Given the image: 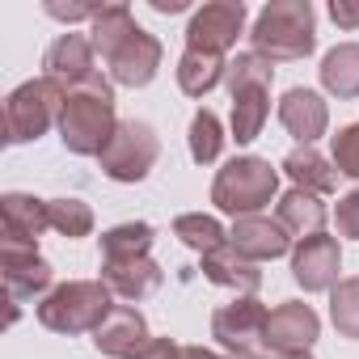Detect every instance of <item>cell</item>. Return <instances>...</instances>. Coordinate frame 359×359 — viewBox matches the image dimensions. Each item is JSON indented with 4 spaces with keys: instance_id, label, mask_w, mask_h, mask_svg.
Returning <instances> with one entry per match:
<instances>
[{
    "instance_id": "5bb4252c",
    "label": "cell",
    "mask_w": 359,
    "mask_h": 359,
    "mask_svg": "<svg viewBox=\"0 0 359 359\" xmlns=\"http://www.w3.org/2000/svg\"><path fill=\"white\" fill-rule=\"evenodd\" d=\"M0 275H5V292L13 304L43 300L55 287V271L39 250H9L0 245Z\"/></svg>"
},
{
    "instance_id": "f1b7e54d",
    "label": "cell",
    "mask_w": 359,
    "mask_h": 359,
    "mask_svg": "<svg viewBox=\"0 0 359 359\" xmlns=\"http://www.w3.org/2000/svg\"><path fill=\"white\" fill-rule=\"evenodd\" d=\"M51 229L60 233V237H68V241H76V237H89L93 233V208L85 203V199H51Z\"/></svg>"
},
{
    "instance_id": "d590c367",
    "label": "cell",
    "mask_w": 359,
    "mask_h": 359,
    "mask_svg": "<svg viewBox=\"0 0 359 359\" xmlns=\"http://www.w3.org/2000/svg\"><path fill=\"white\" fill-rule=\"evenodd\" d=\"M152 9L156 13H187L191 5H187V0H152Z\"/></svg>"
},
{
    "instance_id": "7a4b0ae2",
    "label": "cell",
    "mask_w": 359,
    "mask_h": 359,
    "mask_svg": "<svg viewBox=\"0 0 359 359\" xmlns=\"http://www.w3.org/2000/svg\"><path fill=\"white\" fill-rule=\"evenodd\" d=\"M118 123L123 118L114 114V81L97 72L93 81L68 93L64 114H60V140L72 156H102Z\"/></svg>"
},
{
    "instance_id": "e575fe53",
    "label": "cell",
    "mask_w": 359,
    "mask_h": 359,
    "mask_svg": "<svg viewBox=\"0 0 359 359\" xmlns=\"http://www.w3.org/2000/svg\"><path fill=\"white\" fill-rule=\"evenodd\" d=\"M173 359H224V355H216V351H208V346H177Z\"/></svg>"
},
{
    "instance_id": "8992f818",
    "label": "cell",
    "mask_w": 359,
    "mask_h": 359,
    "mask_svg": "<svg viewBox=\"0 0 359 359\" xmlns=\"http://www.w3.org/2000/svg\"><path fill=\"white\" fill-rule=\"evenodd\" d=\"M279 199V169L266 156H233L212 182V203L241 220V216H262Z\"/></svg>"
},
{
    "instance_id": "8fae6325",
    "label": "cell",
    "mask_w": 359,
    "mask_h": 359,
    "mask_svg": "<svg viewBox=\"0 0 359 359\" xmlns=\"http://www.w3.org/2000/svg\"><path fill=\"white\" fill-rule=\"evenodd\" d=\"M0 245L9 250H39V237L51 229V199L9 191L0 199Z\"/></svg>"
},
{
    "instance_id": "d6986e66",
    "label": "cell",
    "mask_w": 359,
    "mask_h": 359,
    "mask_svg": "<svg viewBox=\"0 0 359 359\" xmlns=\"http://www.w3.org/2000/svg\"><path fill=\"white\" fill-rule=\"evenodd\" d=\"M106 287H110V296H118V300H144V296H152L161 283H165V271H161V262L148 254V258H123V262H102V275H97Z\"/></svg>"
},
{
    "instance_id": "44dd1931",
    "label": "cell",
    "mask_w": 359,
    "mask_h": 359,
    "mask_svg": "<svg viewBox=\"0 0 359 359\" xmlns=\"http://www.w3.org/2000/svg\"><path fill=\"white\" fill-rule=\"evenodd\" d=\"M287 177H292V187L296 191H309V195H334L338 191V169L330 156H321L313 144H296L283 165H279Z\"/></svg>"
},
{
    "instance_id": "277c9868",
    "label": "cell",
    "mask_w": 359,
    "mask_h": 359,
    "mask_svg": "<svg viewBox=\"0 0 359 359\" xmlns=\"http://www.w3.org/2000/svg\"><path fill=\"white\" fill-rule=\"evenodd\" d=\"M271 81H275V64L262 60L258 51H237V60H229V93H233V140L237 144H254L271 118Z\"/></svg>"
},
{
    "instance_id": "6da1fadb",
    "label": "cell",
    "mask_w": 359,
    "mask_h": 359,
    "mask_svg": "<svg viewBox=\"0 0 359 359\" xmlns=\"http://www.w3.org/2000/svg\"><path fill=\"white\" fill-rule=\"evenodd\" d=\"M89 39H93V51L102 55V64L110 68V81L114 85H127V89H144L156 81L161 72V60H165V47L156 34H148L127 5H106V13L89 26Z\"/></svg>"
},
{
    "instance_id": "30bf717a",
    "label": "cell",
    "mask_w": 359,
    "mask_h": 359,
    "mask_svg": "<svg viewBox=\"0 0 359 359\" xmlns=\"http://www.w3.org/2000/svg\"><path fill=\"white\" fill-rule=\"evenodd\" d=\"M245 5L241 0H212V5L195 9L187 22V51L203 55H229L237 39L245 34Z\"/></svg>"
},
{
    "instance_id": "83f0119b",
    "label": "cell",
    "mask_w": 359,
    "mask_h": 359,
    "mask_svg": "<svg viewBox=\"0 0 359 359\" xmlns=\"http://www.w3.org/2000/svg\"><path fill=\"white\" fill-rule=\"evenodd\" d=\"M330 321L342 338L359 342V275L338 279V287L330 292Z\"/></svg>"
},
{
    "instance_id": "ffe728a7",
    "label": "cell",
    "mask_w": 359,
    "mask_h": 359,
    "mask_svg": "<svg viewBox=\"0 0 359 359\" xmlns=\"http://www.w3.org/2000/svg\"><path fill=\"white\" fill-rule=\"evenodd\" d=\"M199 271H203L208 283L229 287V292H237V296H258V287H262V271H258V262L241 258L233 245H220V250L203 254Z\"/></svg>"
},
{
    "instance_id": "ba28073f",
    "label": "cell",
    "mask_w": 359,
    "mask_h": 359,
    "mask_svg": "<svg viewBox=\"0 0 359 359\" xmlns=\"http://www.w3.org/2000/svg\"><path fill=\"white\" fill-rule=\"evenodd\" d=\"M156 156H161V135L152 131V123L123 118L118 131H114V140L106 144V152L97 161H102V173L110 177V182L135 187V182H144V177L152 173Z\"/></svg>"
},
{
    "instance_id": "9c48e42d",
    "label": "cell",
    "mask_w": 359,
    "mask_h": 359,
    "mask_svg": "<svg viewBox=\"0 0 359 359\" xmlns=\"http://www.w3.org/2000/svg\"><path fill=\"white\" fill-rule=\"evenodd\" d=\"M266 321H271V309L258 296H237L212 313V338L229 355L266 351Z\"/></svg>"
},
{
    "instance_id": "4316f807",
    "label": "cell",
    "mask_w": 359,
    "mask_h": 359,
    "mask_svg": "<svg viewBox=\"0 0 359 359\" xmlns=\"http://www.w3.org/2000/svg\"><path fill=\"white\" fill-rule=\"evenodd\" d=\"M224 123H220V114L216 110H195V118H191V135H187V144H191V156L199 161V165H212V161H220V152H224Z\"/></svg>"
},
{
    "instance_id": "7c38bea8",
    "label": "cell",
    "mask_w": 359,
    "mask_h": 359,
    "mask_svg": "<svg viewBox=\"0 0 359 359\" xmlns=\"http://www.w3.org/2000/svg\"><path fill=\"white\" fill-rule=\"evenodd\" d=\"M43 76L47 81H55L64 93H72V89H81L85 81H93L97 76V51H93V39L89 34H60L51 47H47V55H43Z\"/></svg>"
},
{
    "instance_id": "1f68e13d",
    "label": "cell",
    "mask_w": 359,
    "mask_h": 359,
    "mask_svg": "<svg viewBox=\"0 0 359 359\" xmlns=\"http://www.w3.org/2000/svg\"><path fill=\"white\" fill-rule=\"evenodd\" d=\"M43 9H47V18L68 22V26H72V22H89V26H93V22L106 13V5H97V0H93V5H60V0H47Z\"/></svg>"
},
{
    "instance_id": "d6a6232c",
    "label": "cell",
    "mask_w": 359,
    "mask_h": 359,
    "mask_svg": "<svg viewBox=\"0 0 359 359\" xmlns=\"http://www.w3.org/2000/svg\"><path fill=\"white\" fill-rule=\"evenodd\" d=\"M330 18L342 30H359V0H330Z\"/></svg>"
},
{
    "instance_id": "5b68a950",
    "label": "cell",
    "mask_w": 359,
    "mask_h": 359,
    "mask_svg": "<svg viewBox=\"0 0 359 359\" xmlns=\"http://www.w3.org/2000/svg\"><path fill=\"white\" fill-rule=\"evenodd\" d=\"M114 309V296L102 279H68V283H55L51 296H43L34 304L39 321L51 330V334H93Z\"/></svg>"
},
{
    "instance_id": "484cf974",
    "label": "cell",
    "mask_w": 359,
    "mask_h": 359,
    "mask_svg": "<svg viewBox=\"0 0 359 359\" xmlns=\"http://www.w3.org/2000/svg\"><path fill=\"white\" fill-rule=\"evenodd\" d=\"M173 237L182 241V245H191L199 258H203V254H212V250H220V245H229L224 224H220L216 216H203V212H187V216H177V220H173Z\"/></svg>"
},
{
    "instance_id": "836d02e7",
    "label": "cell",
    "mask_w": 359,
    "mask_h": 359,
    "mask_svg": "<svg viewBox=\"0 0 359 359\" xmlns=\"http://www.w3.org/2000/svg\"><path fill=\"white\" fill-rule=\"evenodd\" d=\"M173 351H177V342H173V338H148L131 359H173Z\"/></svg>"
},
{
    "instance_id": "7402d4cb",
    "label": "cell",
    "mask_w": 359,
    "mask_h": 359,
    "mask_svg": "<svg viewBox=\"0 0 359 359\" xmlns=\"http://www.w3.org/2000/svg\"><path fill=\"white\" fill-rule=\"evenodd\" d=\"M275 220L287 229L292 241H304V237H317V233L325 229L330 212H325L321 195H309V191H296V187H292L287 195H279V203H275Z\"/></svg>"
},
{
    "instance_id": "e0dca14e",
    "label": "cell",
    "mask_w": 359,
    "mask_h": 359,
    "mask_svg": "<svg viewBox=\"0 0 359 359\" xmlns=\"http://www.w3.org/2000/svg\"><path fill=\"white\" fill-rule=\"evenodd\" d=\"M279 123H283V131L292 135V140H300V144H313V140H321L325 135V127H330V106H325V97L317 93V89H287L283 97H279Z\"/></svg>"
},
{
    "instance_id": "8d00e7d4",
    "label": "cell",
    "mask_w": 359,
    "mask_h": 359,
    "mask_svg": "<svg viewBox=\"0 0 359 359\" xmlns=\"http://www.w3.org/2000/svg\"><path fill=\"white\" fill-rule=\"evenodd\" d=\"M275 355V351H271ZM275 359H313V351H292V355H275Z\"/></svg>"
},
{
    "instance_id": "cb8c5ba5",
    "label": "cell",
    "mask_w": 359,
    "mask_h": 359,
    "mask_svg": "<svg viewBox=\"0 0 359 359\" xmlns=\"http://www.w3.org/2000/svg\"><path fill=\"white\" fill-rule=\"evenodd\" d=\"M317 72H321L325 93H334L338 102L359 97V43H338L334 51H325Z\"/></svg>"
},
{
    "instance_id": "3957f363",
    "label": "cell",
    "mask_w": 359,
    "mask_h": 359,
    "mask_svg": "<svg viewBox=\"0 0 359 359\" xmlns=\"http://www.w3.org/2000/svg\"><path fill=\"white\" fill-rule=\"evenodd\" d=\"M250 51L271 64H296L317 51V9L309 0H271L258 9L250 30Z\"/></svg>"
},
{
    "instance_id": "ac0fdd59",
    "label": "cell",
    "mask_w": 359,
    "mask_h": 359,
    "mask_svg": "<svg viewBox=\"0 0 359 359\" xmlns=\"http://www.w3.org/2000/svg\"><path fill=\"white\" fill-rule=\"evenodd\" d=\"M148 338H152V334H148V321H144V313L131 309V304H114L110 317L93 330V346H97L102 355H110V359H131Z\"/></svg>"
},
{
    "instance_id": "d4e9b609",
    "label": "cell",
    "mask_w": 359,
    "mask_h": 359,
    "mask_svg": "<svg viewBox=\"0 0 359 359\" xmlns=\"http://www.w3.org/2000/svg\"><path fill=\"white\" fill-rule=\"evenodd\" d=\"M156 241V229L148 220H127L102 233V262H123V258H148Z\"/></svg>"
},
{
    "instance_id": "2e32d148",
    "label": "cell",
    "mask_w": 359,
    "mask_h": 359,
    "mask_svg": "<svg viewBox=\"0 0 359 359\" xmlns=\"http://www.w3.org/2000/svg\"><path fill=\"white\" fill-rule=\"evenodd\" d=\"M229 245L241 258H250V262H275V258H283V254L296 250L292 237H287V229L279 220H271V216H241V220H233Z\"/></svg>"
},
{
    "instance_id": "603a6c76",
    "label": "cell",
    "mask_w": 359,
    "mask_h": 359,
    "mask_svg": "<svg viewBox=\"0 0 359 359\" xmlns=\"http://www.w3.org/2000/svg\"><path fill=\"white\" fill-rule=\"evenodd\" d=\"M229 60L224 55H203V51H182L177 60V89L187 97H208L216 85H224Z\"/></svg>"
},
{
    "instance_id": "4fadbf2b",
    "label": "cell",
    "mask_w": 359,
    "mask_h": 359,
    "mask_svg": "<svg viewBox=\"0 0 359 359\" xmlns=\"http://www.w3.org/2000/svg\"><path fill=\"white\" fill-rule=\"evenodd\" d=\"M342 271V250H338V237H304L296 241L292 250V279L304 287V292H334L338 287V275Z\"/></svg>"
},
{
    "instance_id": "52a82bcc",
    "label": "cell",
    "mask_w": 359,
    "mask_h": 359,
    "mask_svg": "<svg viewBox=\"0 0 359 359\" xmlns=\"http://www.w3.org/2000/svg\"><path fill=\"white\" fill-rule=\"evenodd\" d=\"M64 102H68V93L55 81H47V76L22 81L5 97V144H34V140H43L51 127H60Z\"/></svg>"
},
{
    "instance_id": "f546056e",
    "label": "cell",
    "mask_w": 359,
    "mask_h": 359,
    "mask_svg": "<svg viewBox=\"0 0 359 359\" xmlns=\"http://www.w3.org/2000/svg\"><path fill=\"white\" fill-rule=\"evenodd\" d=\"M330 161H334L338 177L359 182V123H346L330 135Z\"/></svg>"
},
{
    "instance_id": "4dcf8cb0",
    "label": "cell",
    "mask_w": 359,
    "mask_h": 359,
    "mask_svg": "<svg viewBox=\"0 0 359 359\" xmlns=\"http://www.w3.org/2000/svg\"><path fill=\"white\" fill-rule=\"evenodd\" d=\"M334 224H338V237L359 241V187L346 191V195L338 199V208H334Z\"/></svg>"
},
{
    "instance_id": "9a60e30c",
    "label": "cell",
    "mask_w": 359,
    "mask_h": 359,
    "mask_svg": "<svg viewBox=\"0 0 359 359\" xmlns=\"http://www.w3.org/2000/svg\"><path fill=\"white\" fill-rule=\"evenodd\" d=\"M317 338H321V317H317L313 304H304V300H283L279 309H271V321H266V351H275V355L313 351Z\"/></svg>"
}]
</instances>
